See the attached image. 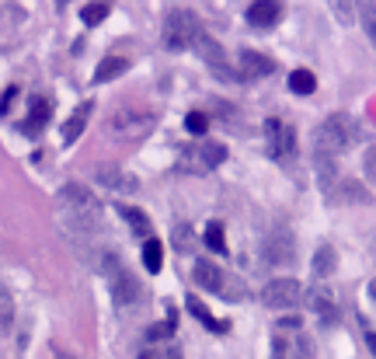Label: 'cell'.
Returning a JSON list of instances; mask_svg holds the SVG:
<instances>
[{
    "label": "cell",
    "mask_w": 376,
    "mask_h": 359,
    "mask_svg": "<svg viewBox=\"0 0 376 359\" xmlns=\"http://www.w3.org/2000/svg\"><path fill=\"white\" fill-rule=\"evenodd\" d=\"M355 140H359V122H355L348 112H335V116H328V119L317 126V133H314V154L335 160V157H338L341 150H348Z\"/></svg>",
    "instance_id": "obj_1"
},
{
    "label": "cell",
    "mask_w": 376,
    "mask_h": 359,
    "mask_svg": "<svg viewBox=\"0 0 376 359\" xmlns=\"http://www.w3.org/2000/svg\"><path fill=\"white\" fill-rule=\"evenodd\" d=\"M59 206H63L66 217L77 220L80 227H98V220H102V203H98V196L87 192L84 185H73V182L59 189Z\"/></svg>",
    "instance_id": "obj_2"
},
{
    "label": "cell",
    "mask_w": 376,
    "mask_h": 359,
    "mask_svg": "<svg viewBox=\"0 0 376 359\" xmlns=\"http://www.w3.org/2000/svg\"><path fill=\"white\" fill-rule=\"evenodd\" d=\"M203 35V25L192 11H171L167 15V25H164V46L171 53H185V49H192L196 39Z\"/></svg>",
    "instance_id": "obj_3"
},
{
    "label": "cell",
    "mask_w": 376,
    "mask_h": 359,
    "mask_svg": "<svg viewBox=\"0 0 376 359\" xmlns=\"http://www.w3.org/2000/svg\"><path fill=\"white\" fill-rule=\"evenodd\" d=\"M105 276H109V290H112V300L119 307H133L136 297H140V283L129 276V268L109 251L105 255Z\"/></svg>",
    "instance_id": "obj_4"
},
{
    "label": "cell",
    "mask_w": 376,
    "mask_h": 359,
    "mask_svg": "<svg viewBox=\"0 0 376 359\" xmlns=\"http://www.w3.org/2000/svg\"><path fill=\"white\" fill-rule=\"evenodd\" d=\"M153 129V112L147 109H119L112 116V136L115 140H143Z\"/></svg>",
    "instance_id": "obj_5"
},
{
    "label": "cell",
    "mask_w": 376,
    "mask_h": 359,
    "mask_svg": "<svg viewBox=\"0 0 376 359\" xmlns=\"http://www.w3.org/2000/svg\"><path fill=\"white\" fill-rule=\"evenodd\" d=\"M300 297H303V290H300L297 279H272V283L261 290V304H268V307H275V311L300 304Z\"/></svg>",
    "instance_id": "obj_6"
},
{
    "label": "cell",
    "mask_w": 376,
    "mask_h": 359,
    "mask_svg": "<svg viewBox=\"0 0 376 359\" xmlns=\"http://www.w3.org/2000/svg\"><path fill=\"white\" fill-rule=\"evenodd\" d=\"M265 136H268L272 157H279V160H286V157L297 150V133H293L286 122H279V119H268V122H265Z\"/></svg>",
    "instance_id": "obj_7"
},
{
    "label": "cell",
    "mask_w": 376,
    "mask_h": 359,
    "mask_svg": "<svg viewBox=\"0 0 376 359\" xmlns=\"http://www.w3.org/2000/svg\"><path fill=\"white\" fill-rule=\"evenodd\" d=\"M94 182H98L105 192H136L140 189V182L133 174H126L122 167H115V164H105V167H94Z\"/></svg>",
    "instance_id": "obj_8"
},
{
    "label": "cell",
    "mask_w": 376,
    "mask_h": 359,
    "mask_svg": "<svg viewBox=\"0 0 376 359\" xmlns=\"http://www.w3.org/2000/svg\"><path fill=\"white\" fill-rule=\"evenodd\" d=\"M192 49H196V53H199V56H203V59H206V63H209V66H213V70H216V73L223 77V80H237V73H234V70L227 66V56H223L220 42H213V39H209L206 32H203V35L196 39V46H192Z\"/></svg>",
    "instance_id": "obj_9"
},
{
    "label": "cell",
    "mask_w": 376,
    "mask_h": 359,
    "mask_svg": "<svg viewBox=\"0 0 376 359\" xmlns=\"http://www.w3.org/2000/svg\"><path fill=\"white\" fill-rule=\"evenodd\" d=\"M265 258L272 265H282V261H290L293 258V237L290 230H272L268 241H265Z\"/></svg>",
    "instance_id": "obj_10"
},
{
    "label": "cell",
    "mask_w": 376,
    "mask_h": 359,
    "mask_svg": "<svg viewBox=\"0 0 376 359\" xmlns=\"http://www.w3.org/2000/svg\"><path fill=\"white\" fill-rule=\"evenodd\" d=\"M279 18H282V4H279V0H254V4L247 8V21L254 28H268Z\"/></svg>",
    "instance_id": "obj_11"
},
{
    "label": "cell",
    "mask_w": 376,
    "mask_h": 359,
    "mask_svg": "<svg viewBox=\"0 0 376 359\" xmlns=\"http://www.w3.org/2000/svg\"><path fill=\"white\" fill-rule=\"evenodd\" d=\"M241 70H244V77L258 80V77H268L275 70V63L265 53H258V49H241Z\"/></svg>",
    "instance_id": "obj_12"
},
{
    "label": "cell",
    "mask_w": 376,
    "mask_h": 359,
    "mask_svg": "<svg viewBox=\"0 0 376 359\" xmlns=\"http://www.w3.org/2000/svg\"><path fill=\"white\" fill-rule=\"evenodd\" d=\"M196 283L203 290H209V293H220L223 290V273L216 268V261H209V258H199L196 261Z\"/></svg>",
    "instance_id": "obj_13"
},
{
    "label": "cell",
    "mask_w": 376,
    "mask_h": 359,
    "mask_svg": "<svg viewBox=\"0 0 376 359\" xmlns=\"http://www.w3.org/2000/svg\"><path fill=\"white\" fill-rule=\"evenodd\" d=\"M49 116H53V105H49V98H42V95H35L32 102H28V119H25V133H39L46 122H49Z\"/></svg>",
    "instance_id": "obj_14"
},
{
    "label": "cell",
    "mask_w": 376,
    "mask_h": 359,
    "mask_svg": "<svg viewBox=\"0 0 376 359\" xmlns=\"http://www.w3.org/2000/svg\"><path fill=\"white\" fill-rule=\"evenodd\" d=\"M91 112H94V105L84 102V105L63 122V143H73L77 136H84V129H87V122H91Z\"/></svg>",
    "instance_id": "obj_15"
},
{
    "label": "cell",
    "mask_w": 376,
    "mask_h": 359,
    "mask_svg": "<svg viewBox=\"0 0 376 359\" xmlns=\"http://www.w3.org/2000/svg\"><path fill=\"white\" fill-rule=\"evenodd\" d=\"M303 300H307V307H310L314 314H321V317H335V293H331L328 286H314V290H307Z\"/></svg>",
    "instance_id": "obj_16"
},
{
    "label": "cell",
    "mask_w": 376,
    "mask_h": 359,
    "mask_svg": "<svg viewBox=\"0 0 376 359\" xmlns=\"http://www.w3.org/2000/svg\"><path fill=\"white\" fill-rule=\"evenodd\" d=\"M129 70V59L126 56H105L98 66H94V80L98 84H105V80H115V77H122Z\"/></svg>",
    "instance_id": "obj_17"
},
{
    "label": "cell",
    "mask_w": 376,
    "mask_h": 359,
    "mask_svg": "<svg viewBox=\"0 0 376 359\" xmlns=\"http://www.w3.org/2000/svg\"><path fill=\"white\" fill-rule=\"evenodd\" d=\"M338 268V255H335V248H328V244H321L317 251H314V276L317 279H324V276H331Z\"/></svg>",
    "instance_id": "obj_18"
},
{
    "label": "cell",
    "mask_w": 376,
    "mask_h": 359,
    "mask_svg": "<svg viewBox=\"0 0 376 359\" xmlns=\"http://www.w3.org/2000/svg\"><path fill=\"white\" fill-rule=\"evenodd\" d=\"M185 304H188V314H196V317H199V321H203V324H206L209 331H216V335H220V331H227V321H216V317H213V314L206 311V304H203V300L188 297Z\"/></svg>",
    "instance_id": "obj_19"
},
{
    "label": "cell",
    "mask_w": 376,
    "mask_h": 359,
    "mask_svg": "<svg viewBox=\"0 0 376 359\" xmlns=\"http://www.w3.org/2000/svg\"><path fill=\"white\" fill-rule=\"evenodd\" d=\"M290 91L293 95H314L317 91V77L310 70H293L290 73Z\"/></svg>",
    "instance_id": "obj_20"
},
{
    "label": "cell",
    "mask_w": 376,
    "mask_h": 359,
    "mask_svg": "<svg viewBox=\"0 0 376 359\" xmlns=\"http://www.w3.org/2000/svg\"><path fill=\"white\" fill-rule=\"evenodd\" d=\"M119 213L129 220L133 234H140V237H150V220H147V213H143V210H133V206H119Z\"/></svg>",
    "instance_id": "obj_21"
},
{
    "label": "cell",
    "mask_w": 376,
    "mask_h": 359,
    "mask_svg": "<svg viewBox=\"0 0 376 359\" xmlns=\"http://www.w3.org/2000/svg\"><path fill=\"white\" fill-rule=\"evenodd\" d=\"M143 265H147V273H160V268H164V248L157 241L143 244Z\"/></svg>",
    "instance_id": "obj_22"
},
{
    "label": "cell",
    "mask_w": 376,
    "mask_h": 359,
    "mask_svg": "<svg viewBox=\"0 0 376 359\" xmlns=\"http://www.w3.org/2000/svg\"><path fill=\"white\" fill-rule=\"evenodd\" d=\"M203 237H206V248H213L216 255H227V230H223V223H209Z\"/></svg>",
    "instance_id": "obj_23"
},
{
    "label": "cell",
    "mask_w": 376,
    "mask_h": 359,
    "mask_svg": "<svg viewBox=\"0 0 376 359\" xmlns=\"http://www.w3.org/2000/svg\"><path fill=\"white\" fill-rule=\"evenodd\" d=\"M109 4L105 0H94V4H84V11H80V18H84V25H98V21H105L109 18Z\"/></svg>",
    "instance_id": "obj_24"
},
{
    "label": "cell",
    "mask_w": 376,
    "mask_h": 359,
    "mask_svg": "<svg viewBox=\"0 0 376 359\" xmlns=\"http://www.w3.org/2000/svg\"><path fill=\"white\" fill-rule=\"evenodd\" d=\"M328 4H331V11H335V18L341 25H352L355 21V0H328Z\"/></svg>",
    "instance_id": "obj_25"
},
{
    "label": "cell",
    "mask_w": 376,
    "mask_h": 359,
    "mask_svg": "<svg viewBox=\"0 0 376 359\" xmlns=\"http://www.w3.org/2000/svg\"><path fill=\"white\" fill-rule=\"evenodd\" d=\"M203 160H206V167L223 164V160H227V147H223V143H206V147H203Z\"/></svg>",
    "instance_id": "obj_26"
},
{
    "label": "cell",
    "mask_w": 376,
    "mask_h": 359,
    "mask_svg": "<svg viewBox=\"0 0 376 359\" xmlns=\"http://www.w3.org/2000/svg\"><path fill=\"white\" fill-rule=\"evenodd\" d=\"M185 126H188V133H196V136H203V133L209 129V119H206L203 112H188V119H185Z\"/></svg>",
    "instance_id": "obj_27"
},
{
    "label": "cell",
    "mask_w": 376,
    "mask_h": 359,
    "mask_svg": "<svg viewBox=\"0 0 376 359\" xmlns=\"http://www.w3.org/2000/svg\"><path fill=\"white\" fill-rule=\"evenodd\" d=\"M8 324H11V297L0 286V328H8Z\"/></svg>",
    "instance_id": "obj_28"
},
{
    "label": "cell",
    "mask_w": 376,
    "mask_h": 359,
    "mask_svg": "<svg viewBox=\"0 0 376 359\" xmlns=\"http://www.w3.org/2000/svg\"><path fill=\"white\" fill-rule=\"evenodd\" d=\"M297 359H314V342H310V335H300V338H297Z\"/></svg>",
    "instance_id": "obj_29"
},
{
    "label": "cell",
    "mask_w": 376,
    "mask_h": 359,
    "mask_svg": "<svg viewBox=\"0 0 376 359\" xmlns=\"http://www.w3.org/2000/svg\"><path fill=\"white\" fill-rule=\"evenodd\" d=\"M174 244L181 251H188V248H192V230H188V227H174Z\"/></svg>",
    "instance_id": "obj_30"
},
{
    "label": "cell",
    "mask_w": 376,
    "mask_h": 359,
    "mask_svg": "<svg viewBox=\"0 0 376 359\" xmlns=\"http://www.w3.org/2000/svg\"><path fill=\"white\" fill-rule=\"evenodd\" d=\"M171 328H174V317H167V324H153V328H150L147 335H150V338L157 342V338H167V335H171Z\"/></svg>",
    "instance_id": "obj_31"
},
{
    "label": "cell",
    "mask_w": 376,
    "mask_h": 359,
    "mask_svg": "<svg viewBox=\"0 0 376 359\" xmlns=\"http://www.w3.org/2000/svg\"><path fill=\"white\" fill-rule=\"evenodd\" d=\"M140 359H160V356H157V352H150V349H143V352H140Z\"/></svg>",
    "instance_id": "obj_32"
},
{
    "label": "cell",
    "mask_w": 376,
    "mask_h": 359,
    "mask_svg": "<svg viewBox=\"0 0 376 359\" xmlns=\"http://www.w3.org/2000/svg\"><path fill=\"white\" fill-rule=\"evenodd\" d=\"M167 359H181V356H178V352H171V356H167Z\"/></svg>",
    "instance_id": "obj_33"
}]
</instances>
